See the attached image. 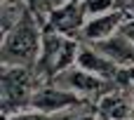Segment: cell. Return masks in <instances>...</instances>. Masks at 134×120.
Returning <instances> with one entry per match:
<instances>
[{
	"label": "cell",
	"mask_w": 134,
	"mask_h": 120,
	"mask_svg": "<svg viewBox=\"0 0 134 120\" xmlns=\"http://www.w3.org/2000/svg\"><path fill=\"white\" fill-rule=\"evenodd\" d=\"M42 35L28 14H24L2 38V64L5 66H26L40 57Z\"/></svg>",
	"instance_id": "obj_1"
},
{
	"label": "cell",
	"mask_w": 134,
	"mask_h": 120,
	"mask_svg": "<svg viewBox=\"0 0 134 120\" xmlns=\"http://www.w3.org/2000/svg\"><path fill=\"white\" fill-rule=\"evenodd\" d=\"M31 75L24 66H5L2 64V113L5 118L21 111V106L31 104Z\"/></svg>",
	"instance_id": "obj_2"
},
{
	"label": "cell",
	"mask_w": 134,
	"mask_h": 120,
	"mask_svg": "<svg viewBox=\"0 0 134 120\" xmlns=\"http://www.w3.org/2000/svg\"><path fill=\"white\" fill-rule=\"evenodd\" d=\"M78 104H82L80 97H78L75 92H71V90L59 87V85L38 90V92L33 94V101H31V106H33L35 111H42V113H61V111L73 108V106H78Z\"/></svg>",
	"instance_id": "obj_3"
},
{
	"label": "cell",
	"mask_w": 134,
	"mask_h": 120,
	"mask_svg": "<svg viewBox=\"0 0 134 120\" xmlns=\"http://www.w3.org/2000/svg\"><path fill=\"white\" fill-rule=\"evenodd\" d=\"M52 85H59V87L71 90V92H75V94H97V92L104 90V80H101L99 75H94V73L80 68V66H78V68L71 66V68L57 73L54 80H52Z\"/></svg>",
	"instance_id": "obj_4"
},
{
	"label": "cell",
	"mask_w": 134,
	"mask_h": 120,
	"mask_svg": "<svg viewBox=\"0 0 134 120\" xmlns=\"http://www.w3.org/2000/svg\"><path fill=\"white\" fill-rule=\"evenodd\" d=\"M85 2H66L61 5L59 9H54L49 17H47V28L49 31H57V33H73V31H82L85 26Z\"/></svg>",
	"instance_id": "obj_5"
},
{
	"label": "cell",
	"mask_w": 134,
	"mask_h": 120,
	"mask_svg": "<svg viewBox=\"0 0 134 120\" xmlns=\"http://www.w3.org/2000/svg\"><path fill=\"white\" fill-rule=\"evenodd\" d=\"M92 47L99 50L101 54H106L118 66H134V40L127 33H113L111 38L99 40Z\"/></svg>",
	"instance_id": "obj_6"
},
{
	"label": "cell",
	"mask_w": 134,
	"mask_h": 120,
	"mask_svg": "<svg viewBox=\"0 0 134 120\" xmlns=\"http://www.w3.org/2000/svg\"><path fill=\"white\" fill-rule=\"evenodd\" d=\"M75 64H78L80 68H85V71L99 75L101 80H113V78L120 73V66H118L115 61H111L106 54H101L99 50H94V47H80Z\"/></svg>",
	"instance_id": "obj_7"
},
{
	"label": "cell",
	"mask_w": 134,
	"mask_h": 120,
	"mask_svg": "<svg viewBox=\"0 0 134 120\" xmlns=\"http://www.w3.org/2000/svg\"><path fill=\"white\" fill-rule=\"evenodd\" d=\"M122 24V12H106V14H99V17H92L90 21H85L82 26V38L90 40L92 45L99 42V40H106L111 38Z\"/></svg>",
	"instance_id": "obj_8"
},
{
	"label": "cell",
	"mask_w": 134,
	"mask_h": 120,
	"mask_svg": "<svg viewBox=\"0 0 134 120\" xmlns=\"http://www.w3.org/2000/svg\"><path fill=\"white\" fill-rule=\"evenodd\" d=\"M99 111L111 120H132L134 118V108L132 101L125 97V94H118V92H108L104 94V99L99 101Z\"/></svg>",
	"instance_id": "obj_9"
},
{
	"label": "cell",
	"mask_w": 134,
	"mask_h": 120,
	"mask_svg": "<svg viewBox=\"0 0 134 120\" xmlns=\"http://www.w3.org/2000/svg\"><path fill=\"white\" fill-rule=\"evenodd\" d=\"M66 38H61L59 33H45L42 35V45H40V66H45L47 71L54 73V64H57V57L61 52V45H64Z\"/></svg>",
	"instance_id": "obj_10"
},
{
	"label": "cell",
	"mask_w": 134,
	"mask_h": 120,
	"mask_svg": "<svg viewBox=\"0 0 134 120\" xmlns=\"http://www.w3.org/2000/svg\"><path fill=\"white\" fill-rule=\"evenodd\" d=\"M78 45L73 42V40H64V45H61V52H59V57H57V64H54V73H61V71H66V68H71L73 66V61H78Z\"/></svg>",
	"instance_id": "obj_11"
},
{
	"label": "cell",
	"mask_w": 134,
	"mask_h": 120,
	"mask_svg": "<svg viewBox=\"0 0 134 120\" xmlns=\"http://www.w3.org/2000/svg\"><path fill=\"white\" fill-rule=\"evenodd\" d=\"M64 5V0H28V7L33 14L38 17H49L54 9H59Z\"/></svg>",
	"instance_id": "obj_12"
},
{
	"label": "cell",
	"mask_w": 134,
	"mask_h": 120,
	"mask_svg": "<svg viewBox=\"0 0 134 120\" xmlns=\"http://www.w3.org/2000/svg\"><path fill=\"white\" fill-rule=\"evenodd\" d=\"M54 120H97V116H94V111H90V108H80V104H78V106H73V108L61 111Z\"/></svg>",
	"instance_id": "obj_13"
},
{
	"label": "cell",
	"mask_w": 134,
	"mask_h": 120,
	"mask_svg": "<svg viewBox=\"0 0 134 120\" xmlns=\"http://www.w3.org/2000/svg\"><path fill=\"white\" fill-rule=\"evenodd\" d=\"M111 7H113V0H85V9H87V14H92V17L106 14Z\"/></svg>",
	"instance_id": "obj_14"
},
{
	"label": "cell",
	"mask_w": 134,
	"mask_h": 120,
	"mask_svg": "<svg viewBox=\"0 0 134 120\" xmlns=\"http://www.w3.org/2000/svg\"><path fill=\"white\" fill-rule=\"evenodd\" d=\"M5 120H47V113H42V111H16V113H12V116H7Z\"/></svg>",
	"instance_id": "obj_15"
},
{
	"label": "cell",
	"mask_w": 134,
	"mask_h": 120,
	"mask_svg": "<svg viewBox=\"0 0 134 120\" xmlns=\"http://www.w3.org/2000/svg\"><path fill=\"white\" fill-rule=\"evenodd\" d=\"M125 75H127V80H130V83H134V66H127Z\"/></svg>",
	"instance_id": "obj_16"
},
{
	"label": "cell",
	"mask_w": 134,
	"mask_h": 120,
	"mask_svg": "<svg viewBox=\"0 0 134 120\" xmlns=\"http://www.w3.org/2000/svg\"><path fill=\"white\" fill-rule=\"evenodd\" d=\"M125 33H127V35H130V38H132V40H134V26H132V28H127Z\"/></svg>",
	"instance_id": "obj_17"
},
{
	"label": "cell",
	"mask_w": 134,
	"mask_h": 120,
	"mask_svg": "<svg viewBox=\"0 0 134 120\" xmlns=\"http://www.w3.org/2000/svg\"><path fill=\"white\" fill-rule=\"evenodd\" d=\"M64 2H71V0H64Z\"/></svg>",
	"instance_id": "obj_18"
}]
</instances>
